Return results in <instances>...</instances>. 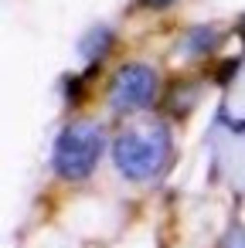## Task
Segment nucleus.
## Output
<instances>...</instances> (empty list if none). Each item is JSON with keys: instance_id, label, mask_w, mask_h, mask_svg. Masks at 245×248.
<instances>
[{"instance_id": "obj_1", "label": "nucleus", "mask_w": 245, "mask_h": 248, "mask_svg": "<svg viewBox=\"0 0 245 248\" xmlns=\"http://www.w3.org/2000/svg\"><path fill=\"white\" fill-rule=\"evenodd\" d=\"M113 163L126 180H153L174 160V136L167 123H150L147 129H123L113 140Z\"/></svg>"}, {"instance_id": "obj_2", "label": "nucleus", "mask_w": 245, "mask_h": 248, "mask_svg": "<svg viewBox=\"0 0 245 248\" xmlns=\"http://www.w3.org/2000/svg\"><path fill=\"white\" fill-rule=\"evenodd\" d=\"M106 153V129L92 119H72L51 143V170L68 184H82L96 173Z\"/></svg>"}, {"instance_id": "obj_3", "label": "nucleus", "mask_w": 245, "mask_h": 248, "mask_svg": "<svg viewBox=\"0 0 245 248\" xmlns=\"http://www.w3.org/2000/svg\"><path fill=\"white\" fill-rule=\"evenodd\" d=\"M109 109L116 116H126V112H136V109H150L160 95V75L153 65H143V62H126L113 72L109 78Z\"/></svg>"}, {"instance_id": "obj_4", "label": "nucleus", "mask_w": 245, "mask_h": 248, "mask_svg": "<svg viewBox=\"0 0 245 248\" xmlns=\"http://www.w3.org/2000/svg\"><path fill=\"white\" fill-rule=\"evenodd\" d=\"M113 48H116V31H113L109 24H99V28L85 31V38L79 41V55H82L89 65H102Z\"/></svg>"}, {"instance_id": "obj_5", "label": "nucleus", "mask_w": 245, "mask_h": 248, "mask_svg": "<svg viewBox=\"0 0 245 248\" xmlns=\"http://www.w3.org/2000/svg\"><path fill=\"white\" fill-rule=\"evenodd\" d=\"M218 45H221V31H218V28H208V24L191 28V31L184 34V41H180V48H184L191 58H208V55L218 51Z\"/></svg>"}, {"instance_id": "obj_6", "label": "nucleus", "mask_w": 245, "mask_h": 248, "mask_svg": "<svg viewBox=\"0 0 245 248\" xmlns=\"http://www.w3.org/2000/svg\"><path fill=\"white\" fill-rule=\"evenodd\" d=\"M194 102H197V85H194V82H187V78H184V82L177 78V82L170 85V95H167L163 109H167L174 119H184V116L194 109Z\"/></svg>"}, {"instance_id": "obj_7", "label": "nucleus", "mask_w": 245, "mask_h": 248, "mask_svg": "<svg viewBox=\"0 0 245 248\" xmlns=\"http://www.w3.org/2000/svg\"><path fill=\"white\" fill-rule=\"evenodd\" d=\"M99 72V65H89L85 72H72V75H62V95H65V106L68 109H79L82 99L89 95V78Z\"/></svg>"}, {"instance_id": "obj_8", "label": "nucleus", "mask_w": 245, "mask_h": 248, "mask_svg": "<svg viewBox=\"0 0 245 248\" xmlns=\"http://www.w3.org/2000/svg\"><path fill=\"white\" fill-rule=\"evenodd\" d=\"M214 248H245V224H242V221H231V224L225 228V234L218 238Z\"/></svg>"}, {"instance_id": "obj_9", "label": "nucleus", "mask_w": 245, "mask_h": 248, "mask_svg": "<svg viewBox=\"0 0 245 248\" xmlns=\"http://www.w3.org/2000/svg\"><path fill=\"white\" fill-rule=\"evenodd\" d=\"M238 68H242V58H225V62L214 68V85H218V89H228L231 78L238 75Z\"/></svg>"}, {"instance_id": "obj_10", "label": "nucleus", "mask_w": 245, "mask_h": 248, "mask_svg": "<svg viewBox=\"0 0 245 248\" xmlns=\"http://www.w3.org/2000/svg\"><path fill=\"white\" fill-rule=\"evenodd\" d=\"M174 0H136V7H147V11H167Z\"/></svg>"}, {"instance_id": "obj_11", "label": "nucleus", "mask_w": 245, "mask_h": 248, "mask_svg": "<svg viewBox=\"0 0 245 248\" xmlns=\"http://www.w3.org/2000/svg\"><path fill=\"white\" fill-rule=\"evenodd\" d=\"M238 38H242V45H245V17H242V24H238Z\"/></svg>"}]
</instances>
